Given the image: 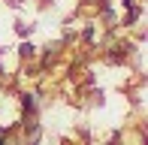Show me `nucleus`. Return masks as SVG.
I'll return each instance as SVG.
<instances>
[{
  "mask_svg": "<svg viewBox=\"0 0 148 145\" xmlns=\"http://www.w3.org/2000/svg\"><path fill=\"white\" fill-rule=\"evenodd\" d=\"M18 55H21V57H33V55H36V45H33L30 39H24V42L18 45Z\"/></svg>",
  "mask_w": 148,
  "mask_h": 145,
  "instance_id": "obj_1",
  "label": "nucleus"
},
{
  "mask_svg": "<svg viewBox=\"0 0 148 145\" xmlns=\"http://www.w3.org/2000/svg\"><path fill=\"white\" fill-rule=\"evenodd\" d=\"M21 106L27 109V115H33V112H36V100H33V94H21Z\"/></svg>",
  "mask_w": 148,
  "mask_h": 145,
  "instance_id": "obj_2",
  "label": "nucleus"
},
{
  "mask_svg": "<svg viewBox=\"0 0 148 145\" xmlns=\"http://www.w3.org/2000/svg\"><path fill=\"white\" fill-rule=\"evenodd\" d=\"M30 30H33L30 24H24V21H15V34H18V36H30Z\"/></svg>",
  "mask_w": 148,
  "mask_h": 145,
  "instance_id": "obj_3",
  "label": "nucleus"
},
{
  "mask_svg": "<svg viewBox=\"0 0 148 145\" xmlns=\"http://www.w3.org/2000/svg\"><path fill=\"white\" fill-rule=\"evenodd\" d=\"M0 145H6V142H3V139H0Z\"/></svg>",
  "mask_w": 148,
  "mask_h": 145,
  "instance_id": "obj_4",
  "label": "nucleus"
},
{
  "mask_svg": "<svg viewBox=\"0 0 148 145\" xmlns=\"http://www.w3.org/2000/svg\"><path fill=\"white\" fill-rule=\"evenodd\" d=\"M30 145H36V142H30Z\"/></svg>",
  "mask_w": 148,
  "mask_h": 145,
  "instance_id": "obj_5",
  "label": "nucleus"
}]
</instances>
